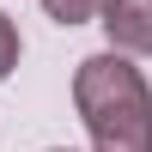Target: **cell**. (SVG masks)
I'll use <instances>...</instances> for the list:
<instances>
[{"instance_id": "1", "label": "cell", "mask_w": 152, "mask_h": 152, "mask_svg": "<svg viewBox=\"0 0 152 152\" xmlns=\"http://www.w3.org/2000/svg\"><path fill=\"white\" fill-rule=\"evenodd\" d=\"M73 110L91 134V152H152V85L122 49L79 61Z\"/></svg>"}, {"instance_id": "2", "label": "cell", "mask_w": 152, "mask_h": 152, "mask_svg": "<svg viewBox=\"0 0 152 152\" xmlns=\"http://www.w3.org/2000/svg\"><path fill=\"white\" fill-rule=\"evenodd\" d=\"M97 24L110 31V49L152 55V0H97Z\"/></svg>"}, {"instance_id": "3", "label": "cell", "mask_w": 152, "mask_h": 152, "mask_svg": "<svg viewBox=\"0 0 152 152\" xmlns=\"http://www.w3.org/2000/svg\"><path fill=\"white\" fill-rule=\"evenodd\" d=\"M43 12H49L55 24H67V31H73V24L97 18V0H43Z\"/></svg>"}, {"instance_id": "4", "label": "cell", "mask_w": 152, "mask_h": 152, "mask_svg": "<svg viewBox=\"0 0 152 152\" xmlns=\"http://www.w3.org/2000/svg\"><path fill=\"white\" fill-rule=\"evenodd\" d=\"M18 49H24V43H18V24H12L6 12H0V79H6L12 67H18Z\"/></svg>"}, {"instance_id": "5", "label": "cell", "mask_w": 152, "mask_h": 152, "mask_svg": "<svg viewBox=\"0 0 152 152\" xmlns=\"http://www.w3.org/2000/svg\"><path fill=\"white\" fill-rule=\"evenodd\" d=\"M55 152H73V146H55Z\"/></svg>"}]
</instances>
